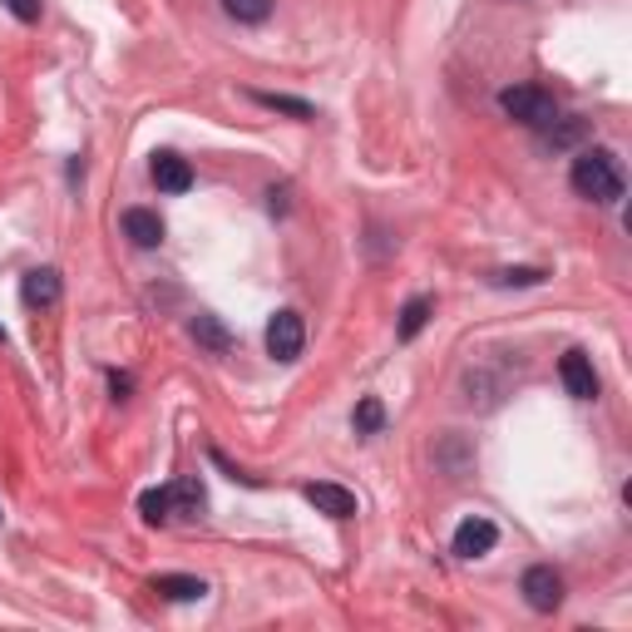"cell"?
Here are the masks:
<instances>
[{
  "mask_svg": "<svg viewBox=\"0 0 632 632\" xmlns=\"http://www.w3.org/2000/svg\"><path fill=\"white\" fill-rule=\"evenodd\" d=\"M519 593H524V603L534 612H554L558 603H563V579H558L548 563H534L524 579H519Z\"/></svg>",
  "mask_w": 632,
  "mask_h": 632,
  "instance_id": "277c9868",
  "label": "cell"
},
{
  "mask_svg": "<svg viewBox=\"0 0 632 632\" xmlns=\"http://www.w3.org/2000/svg\"><path fill=\"white\" fill-rule=\"evenodd\" d=\"M223 11L233 15L237 25H262L272 15V0H223Z\"/></svg>",
  "mask_w": 632,
  "mask_h": 632,
  "instance_id": "2e32d148",
  "label": "cell"
},
{
  "mask_svg": "<svg viewBox=\"0 0 632 632\" xmlns=\"http://www.w3.org/2000/svg\"><path fill=\"white\" fill-rule=\"evenodd\" d=\"M149 173H153V183H159V194H188L194 188V169H188V159H178V153H153V163H149Z\"/></svg>",
  "mask_w": 632,
  "mask_h": 632,
  "instance_id": "52a82bcc",
  "label": "cell"
},
{
  "mask_svg": "<svg viewBox=\"0 0 632 632\" xmlns=\"http://www.w3.org/2000/svg\"><path fill=\"white\" fill-rule=\"evenodd\" d=\"M307 494L317 509H322L326 519H356V494L351 490H342V484H326V480H317V484H307Z\"/></svg>",
  "mask_w": 632,
  "mask_h": 632,
  "instance_id": "ba28073f",
  "label": "cell"
},
{
  "mask_svg": "<svg viewBox=\"0 0 632 632\" xmlns=\"http://www.w3.org/2000/svg\"><path fill=\"white\" fill-rule=\"evenodd\" d=\"M194 342L208 346L213 356H223L227 346H233V336L223 332V322H218V317H208V311H203V317H194Z\"/></svg>",
  "mask_w": 632,
  "mask_h": 632,
  "instance_id": "9a60e30c",
  "label": "cell"
},
{
  "mask_svg": "<svg viewBox=\"0 0 632 632\" xmlns=\"http://www.w3.org/2000/svg\"><path fill=\"white\" fill-rule=\"evenodd\" d=\"M301 346H307V326H301V311H277L268 322V356L282 365H292L301 356Z\"/></svg>",
  "mask_w": 632,
  "mask_h": 632,
  "instance_id": "3957f363",
  "label": "cell"
},
{
  "mask_svg": "<svg viewBox=\"0 0 632 632\" xmlns=\"http://www.w3.org/2000/svg\"><path fill=\"white\" fill-rule=\"evenodd\" d=\"M139 509H144L149 524H169V519H173V490H149L139 499Z\"/></svg>",
  "mask_w": 632,
  "mask_h": 632,
  "instance_id": "ac0fdd59",
  "label": "cell"
},
{
  "mask_svg": "<svg viewBox=\"0 0 632 632\" xmlns=\"http://www.w3.org/2000/svg\"><path fill=\"white\" fill-rule=\"evenodd\" d=\"M430 311H435V301H430V297H410V301H406V311H400V326H396L400 342H416V336L425 332Z\"/></svg>",
  "mask_w": 632,
  "mask_h": 632,
  "instance_id": "7c38bea8",
  "label": "cell"
},
{
  "mask_svg": "<svg viewBox=\"0 0 632 632\" xmlns=\"http://www.w3.org/2000/svg\"><path fill=\"white\" fill-rule=\"evenodd\" d=\"M381 425H386V406L375 396H365L361 406H356V435H381Z\"/></svg>",
  "mask_w": 632,
  "mask_h": 632,
  "instance_id": "e0dca14e",
  "label": "cell"
},
{
  "mask_svg": "<svg viewBox=\"0 0 632 632\" xmlns=\"http://www.w3.org/2000/svg\"><path fill=\"white\" fill-rule=\"evenodd\" d=\"M494 544H499V529H494L484 515H470L460 529H455V554L460 558H484Z\"/></svg>",
  "mask_w": 632,
  "mask_h": 632,
  "instance_id": "8992f818",
  "label": "cell"
},
{
  "mask_svg": "<svg viewBox=\"0 0 632 632\" xmlns=\"http://www.w3.org/2000/svg\"><path fill=\"white\" fill-rule=\"evenodd\" d=\"M21 301L25 307H54L60 301V272L54 268H35V272H25L21 277Z\"/></svg>",
  "mask_w": 632,
  "mask_h": 632,
  "instance_id": "30bf717a",
  "label": "cell"
},
{
  "mask_svg": "<svg viewBox=\"0 0 632 632\" xmlns=\"http://www.w3.org/2000/svg\"><path fill=\"white\" fill-rule=\"evenodd\" d=\"M153 593L169 598V603H194V598H203V593H208V583L188 579V573H163V579H153Z\"/></svg>",
  "mask_w": 632,
  "mask_h": 632,
  "instance_id": "8fae6325",
  "label": "cell"
},
{
  "mask_svg": "<svg viewBox=\"0 0 632 632\" xmlns=\"http://www.w3.org/2000/svg\"><path fill=\"white\" fill-rule=\"evenodd\" d=\"M124 237H129L139 252H153V247L163 243V218L153 213V208H129V213H124Z\"/></svg>",
  "mask_w": 632,
  "mask_h": 632,
  "instance_id": "9c48e42d",
  "label": "cell"
},
{
  "mask_svg": "<svg viewBox=\"0 0 632 632\" xmlns=\"http://www.w3.org/2000/svg\"><path fill=\"white\" fill-rule=\"evenodd\" d=\"M252 99L277 109V114H292V119H317V104H307V99H292V95H252Z\"/></svg>",
  "mask_w": 632,
  "mask_h": 632,
  "instance_id": "d6986e66",
  "label": "cell"
},
{
  "mask_svg": "<svg viewBox=\"0 0 632 632\" xmlns=\"http://www.w3.org/2000/svg\"><path fill=\"white\" fill-rule=\"evenodd\" d=\"M5 5H11V15H15V21H25V25L40 21V0H5Z\"/></svg>",
  "mask_w": 632,
  "mask_h": 632,
  "instance_id": "44dd1931",
  "label": "cell"
},
{
  "mask_svg": "<svg viewBox=\"0 0 632 632\" xmlns=\"http://www.w3.org/2000/svg\"><path fill=\"white\" fill-rule=\"evenodd\" d=\"M109 386H114V396L124 400V396H129V375H119V371H114V375H109Z\"/></svg>",
  "mask_w": 632,
  "mask_h": 632,
  "instance_id": "7402d4cb",
  "label": "cell"
},
{
  "mask_svg": "<svg viewBox=\"0 0 632 632\" xmlns=\"http://www.w3.org/2000/svg\"><path fill=\"white\" fill-rule=\"evenodd\" d=\"M173 490V515H183V519H198L203 515V484L198 480H178V484H169Z\"/></svg>",
  "mask_w": 632,
  "mask_h": 632,
  "instance_id": "4fadbf2b",
  "label": "cell"
},
{
  "mask_svg": "<svg viewBox=\"0 0 632 632\" xmlns=\"http://www.w3.org/2000/svg\"><path fill=\"white\" fill-rule=\"evenodd\" d=\"M0 346H5V326H0Z\"/></svg>",
  "mask_w": 632,
  "mask_h": 632,
  "instance_id": "603a6c76",
  "label": "cell"
},
{
  "mask_svg": "<svg viewBox=\"0 0 632 632\" xmlns=\"http://www.w3.org/2000/svg\"><path fill=\"white\" fill-rule=\"evenodd\" d=\"M588 134V119H554L544 134V149H573Z\"/></svg>",
  "mask_w": 632,
  "mask_h": 632,
  "instance_id": "5bb4252c",
  "label": "cell"
},
{
  "mask_svg": "<svg viewBox=\"0 0 632 632\" xmlns=\"http://www.w3.org/2000/svg\"><path fill=\"white\" fill-rule=\"evenodd\" d=\"M568 178H573V188H579L583 198H593V203H618L622 198V163L612 149H579Z\"/></svg>",
  "mask_w": 632,
  "mask_h": 632,
  "instance_id": "6da1fadb",
  "label": "cell"
},
{
  "mask_svg": "<svg viewBox=\"0 0 632 632\" xmlns=\"http://www.w3.org/2000/svg\"><path fill=\"white\" fill-rule=\"evenodd\" d=\"M548 272L544 268H504V272H494V287H538Z\"/></svg>",
  "mask_w": 632,
  "mask_h": 632,
  "instance_id": "ffe728a7",
  "label": "cell"
},
{
  "mask_svg": "<svg viewBox=\"0 0 632 632\" xmlns=\"http://www.w3.org/2000/svg\"><path fill=\"white\" fill-rule=\"evenodd\" d=\"M499 109L509 119H519V124H529V129H548L558 119V104L548 89H534V85H515L499 95Z\"/></svg>",
  "mask_w": 632,
  "mask_h": 632,
  "instance_id": "7a4b0ae2",
  "label": "cell"
},
{
  "mask_svg": "<svg viewBox=\"0 0 632 632\" xmlns=\"http://www.w3.org/2000/svg\"><path fill=\"white\" fill-rule=\"evenodd\" d=\"M558 381H563V391L573 400H598V371H593L588 351H568L558 361Z\"/></svg>",
  "mask_w": 632,
  "mask_h": 632,
  "instance_id": "5b68a950",
  "label": "cell"
}]
</instances>
